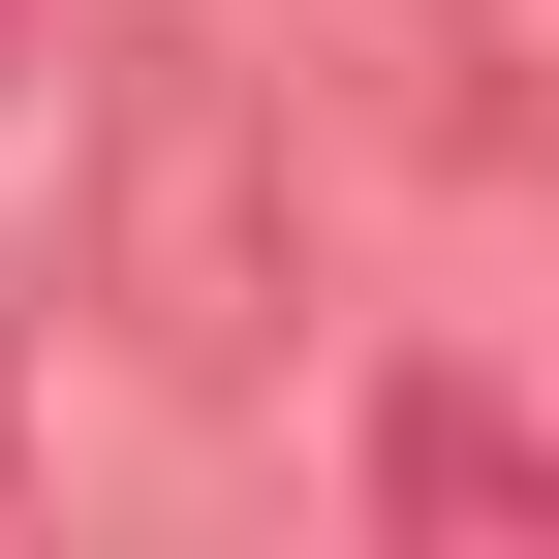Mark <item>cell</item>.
Masks as SVG:
<instances>
[{"label":"cell","instance_id":"6da1fadb","mask_svg":"<svg viewBox=\"0 0 559 559\" xmlns=\"http://www.w3.org/2000/svg\"><path fill=\"white\" fill-rule=\"evenodd\" d=\"M124 311H156L187 342V373H249V94H218V62H124Z\"/></svg>","mask_w":559,"mask_h":559},{"label":"cell","instance_id":"3957f363","mask_svg":"<svg viewBox=\"0 0 559 559\" xmlns=\"http://www.w3.org/2000/svg\"><path fill=\"white\" fill-rule=\"evenodd\" d=\"M404 528H528V436L498 404H404Z\"/></svg>","mask_w":559,"mask_h":559},{"label":"cell","instance_id":"7a4b0ae2","mask_svg":"<svg viewBox=\"0 0 559 559\" xmlns=\"http://www.w3.org/2000/svg\"><path fill=\"white\" fill-rule=\"evenodd\" d=\"M528 124H559V0H436V156L528 187Z\"/></svg>","mask_w":559,"mask_h":559}]
</instances>
